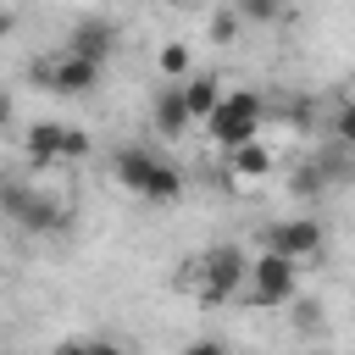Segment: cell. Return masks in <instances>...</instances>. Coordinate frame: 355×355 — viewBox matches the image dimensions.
Masks as SVG:
<instances>
[{"instance_id":"obj_1","label":"cell","mask_w":355,"mask_h":355,"mask_svg":"<svg viewBox=\"0 0 355 355\" xmlns=\"http://www.w3.org/2000/svg\"><path fill=\"white\" fill-rule=\"evenodd\" d=\"M111 178H116L128 194H139V200H155V205H166V200H178V194H183V178H178V166H172L166 155L144 150V144H122V150L111 155Z\"/></svg>"},{"instance_id":"obj_2","label":"cell","mask_w":355,"mask_h":355,"mask_svg":"<svg viewBox=\"0 0 355 355\" xmlns=\"http://www.w3.org/2000/svg\"><path fill=\"white\" fill-rule=\"evenodd\" d=\"M261 94H250V89H227L222 94V105H216V116L205 122V133L233 155V150H244V144H255L261 139Z\"/></svg>"},{"instance_id":"obj_3","label":"cell","mask_w":355,"mask_h":355,"mask_svg":"<svg viewBox=\"0 0 355 355\" xmlns=\"http://www.w3.org/2000/svg\"><path fill=\"white\" fill-rule=\"evenodd\" d=\"M22 150H28L33 166L50 172V166H61V161H83V155H89V133L72 128V122H33L28 139H22Z\"/></svg>"},{"instance_id":"obj_4","label":"cell","mask_w":355,"mask_h":355,"mask_svg":"<svg viewBox=\"0 0 355 355\" xmlns=\"http://www.w3.org/2000/svg\"><path fill=\"white\" fill-rule=\"evenodd\" d=\"M194 272H200V294L205 300H233L244 288V277H250V255L239 244H216V250H205L194 261Z\"/></svg>"},{"instance_id":"obj_5","label":"cell","mask_w":355,"mask_h":355,"mask_svg":"<svg viewBox=\"0 0 355 355\" xmlns=\"http://www.w3.org/2000/svg\"><path fill=\"white\" fill-rule=\"evenodd\" d=\"M28 72H33V83H44L50 94H89V89L100 83V67H94V61H83V55H67V50L39 55Z\"/></svg>"},{"instance_id":"obj_6","label":"cell","mask_w":355,"mask_h":355,"mask_svg":"<svg viewBox=\"0 0 355 355\" xmlns=\"http://www.w3.org/2000/svg\"><path fill=\"white\" fill-rule=\"evenodd\" d=\"M266 255H283V261H294V266L316 261V255H322V222H311V216L272 222V233H266Z\"/></svg>"},{"instance_id":"obj_7","label":"cell","mask_w":355,"mask_h":355,"mask_svg":"<svg viewBox=\"0 0 355 355\" xmlns=\"http://www.w3.org/2000/svg\"><path fill=\"white\" fill-rule=\"evenodd\" d=\"M250 288H255V300L272 311V305H288L294 300V288H300V266L294 261H283V255H255L250 261Z\"/></svg>"},{"instance_id":"obj_8","label":"cell","mask_w":355,"mask_h":355,"mask_svg":"<svg viewBox=\"0 0 355 355\" xmlns=\"http://www.w3.org/2000/svg\"><path fill=\"white\" fill-rule=\"evenodd\" d=\"M61 50L105 67V55L116 50V22H111V17H78V22L67 28V44H61Z\"/></svg>"},{"instance_id":"obj_9","label":"cell","mask_w":355,"mask_h":355,"mask_svg":"<svg viewBox=\"0 0 355 355\" xmlns=\"http://www.w3.org/2000/svg\"><path fill=\"white\" fill-rule=\"evenodd\" d=\"M150 122H155V133H161V139H178V133H189V128H194V116H189V105H183V89H178V83L155 89Z\"/></svg>"},{"instance_id":"obj_10","label":"cell","mask_w":355,"mask_h":355,"mask_svg":"<svg viewBox=\"0 0 355 355\" xmlns=\"http://www.w3.org/2000/svg\"><path fill=\"white\" fill-rule=\"evenodd\" d=\"M178 89H183V105H189V116H194V122H211V116H216V105H222V94H227L216 72H194V78H189V83H178Z\"/></svg>"},{"instance_id":"obj_11","label":"cell","mask_w":355,"mask_h":355,"mask_svg":"<svg viewBox=\"0 0 355 355\" xmlns=\"http://www.w3.org/2000/svg\"><path fill=\"white\" fill-rule=\"evenodd\" d=\"M33 194H39V183H28V178H17V172H6V178H0V216H6V222H22V216H28V205H33Z\"/></svg>"},{"instance_id":"obj_12","label":"cell","mask_w":355,"mask_h":355,"mask_svg":"<svg viewBox=\"0 0 355 355\" xmlns=\"http://www.w3.org/2000/svg\"><path fill=\"white\" fill-rule=\"evenodd\" d=\"M227 161H233V172H239V178H266V172L277 166V155H272V144H266V139H255V144L233 150Z\"/></svg>"},{"instance_id":"obj_13","label":"cell","mask_w":355,"mask_h":355,"mask_svg":"<svg viewBox=\"0 0 355 355\" xmlns=\"http://www.w3.org/2000/svg\"><path fill=\"white\" fill-rule=\"evenodd\" d=\"M155 67H161V78L166 83H189L194 78V61H189V44H161V55H155Z\"/></svg>"},{"instance_id":"obj_14","label":"cell","mask_w":355,"mask_h":355,"mask_svg":"<svg viewBox=\"0 0 355 355\" xmlns=\"http://www.w3.org/2000/svg\"><path fill=\"white\" fill-rule=\"evenodd\" d=\"M55 355H128V349L111 344V338H72V344H61Z\"/></svg>"},{"instance_id":"obj_15","label":"cell","mask_w":355,"mask_h":355,"mask_svg":"<svg viewBox=\"0 0 355 355\" xmlns=\"http://www.w3.org/2000/svg\"><path fill=\"white\" fill-rule=\"evenodd\" d=\"M277 11H283L277 0H239V17L244 22H277Z\"/></svg>"},{"instance_id":"obj_16","label":"cell","mask_w":355,"mask_h":355,"mask_svg":"<svg viewBox=\"0 0 355 355\" xmlns=\"http://www.w3.org/2000/svg\"><path fill=\"white\" fill-rule=\"evenodd\" d=\"M333 139H338V144H355V105H349V100H344L338 116H333Z\"/></svg>"},{"instance_id":"obj_17","label":"cell","mask_w":355,"mask_h":355,"mask_svg":"<svg viewBox=\"0 0 355 355\" xmlns=\"http://www.w3.org/2000/svg\"><path fill=\"white\" fill-rule=\"evenodd\" d=\"M322 189V166H300L294 172V194H316Z\"/></svg>"},{"instance_id":"obj_18","label":"cell","mask_w":355,"mask_h":355,"mask_svg":"<svg viewBox=\"0 0 355 355\" xmlns=\"http://www.w3.org/2000/svg\"><path fill=\"white\" fill-rule=\"evenodd\" d=\"M211 33H216V39H233V33H239V11H216V17H211Z\"/></svg>"},{"instance_id":"obj_19","label":"cell","mask_w":355,"mask_h":355,"mask_svg":"<svg viewBox=\"0 0 355 355\" xmlns=\"http://www.w3.org/2000/svg\"><path fill=\"white\" fill-rule=\"evenodd\" d=\"M183 355H227V344H222V338H189Z\"/></svg>"},{"instance_id":"obj_20","label":"cell","mask_w":355,"mask_h":355,"mask_svg":"<svg viewBox=\"0 0 355 355\" xmlns=\"http://www.w3.org/2000/svg\"><path fill=\"white\" fill-rule=\"evenodd\" d=\"M316 311H322L316 300H300V305H294V322H300V327H311V322H316Z\"/></svg>"},{"instance_id":"obj_21","label":"cell","mask_w":355,"mask_h":355,"mask_svg":"<svg viewBox=\"0 0 355 355\" xmlns=\"http://www.w3.org/2000/svg\"><path fill=\"white\" fill-rule=\"evenodd\" d=\"M11 111H17V105H11V89H0V133L11 128Z\"/></svg>"},{"instance_id":"obj_22","label":"cell","mask_w":355,"mask_h":355,"mask_svg":"<svg viewBox=\"0 0 355 355\" xmlns=\"http://www.w3.org/2000/svg\"><path fill=\"white\" fill-rule=\"evenodd\" d=\"M11 28H17V11H0V39H6Z\"/></svg>"},{"instance_id":"obj_23","label":"cell","mask_w":355,"mask_h":355,"mask_svg":"<svg viewBox=\"0 0 355 355\" xmlns=\"http://www.w3.org/2000/svg\"><path fill=\"white\" fill-rule=\"evenodd\" d=\"M349 105H355V78H349Z\"/></svg>"},{"instance_id":"obj_24","label":"cell","mask_w":355,"mask_h":355,"mask_svg":"<svg viewBox=\"0 0 355 355\" xmlns=\"http://www.w3.org/2000/svg\"><path fill=\"white\" fill-rule=\"evenodd\" d=\"M311 355H333V349H311Z\"/></svg>"}]
</instances>
